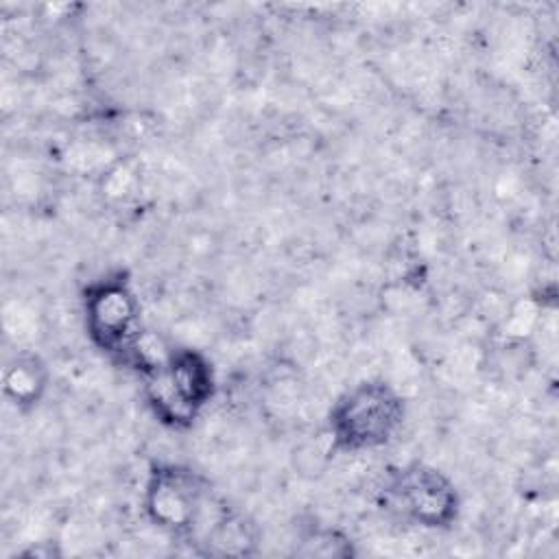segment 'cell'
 Returning a JSON list of instances; mask_svg holds the SVG:
<instances>
[{"mask_svg": "<svg viewBox=\"0 0 559 559\" xmlns=\"http://www.w3.org/2000/svg\"><path fill=\"white\" fill-rule=\"evenodd\" d=\"M83 325L96 349L124 365H151L142 345V306L127 273L92 280L81 295Z\"/></svg>", "mask_w": 559, "mask_h": 559, "instance_id": "6da1fadb", "label": "cell"}, {"mask_svg": "<svg viewBox=\"0 0 559 559\" xmlns=\"http://www.w3.org/2000/svg\"><path fill=\"white\" fill-rule=\"evenodd\" d=\"M402 395L382 380H365L332 404L328 432L334 452H365L386 445L404 421Z\"/></svg>", "mask_w": 559, "mask_h": 559, "instance_id": "7a4b0ae2", "label": "cell"}, {"mask_svg": "<svg viewBox=\"0 0 559 559\" xmlns=\"http://www.w3.org/2000/svg\"><path fill=\"white\" fill-rule=\"evenodd\" d=\"M146 400L155 417L168 426H188L214 397L212 362L197 349H170L144 369Z\"/></svg>", "mask_w": 559, "mask_h": 559, "instance_id": "3957f363", "label": "cell"}, {"mask_svg": "<svg viewBox=\"0 0 559 559\" xmlns=\"http://www.w3.org/2000/svg\"><path fill=\"white\" fill-rule=\"evenodd\" d=\"M380 500L389 513L421 528H448L461 509L454 480L426 463L395 467L382 485Z\"/></svg>", "mask_w": 559, "mask_h": 559, "instance_id": "277c9868", "label": "cell"}, {"mask_svg": "<svg viewBox=\"0 0 559 559\" xmlns=\"http://www.w3.org/2000/svg\"><path fill=\"white\" fill-rule=\"evenodd\" d=\"M142 502L148 520L159 531L186 537L201 526L210 489L205 478L192 467L157 463L146 476Z\"/></svg>", "mask_w": 559, "mask_h": 559, "instance_id": "5b68a950", "label": "cell"}, {"mask_svg": "<svg viewBox=\"0 0 559 559\" xmlns=\"http://www.w3.org/2000/svg\"><path fill=\"white\" fill-rule=\"evenodd\" d=\"M48 384V369L39 356L22 352L7 362L4 395L15 408L35 406Z\"/></svg>", "mask_w": 559, "mask_h": 559, "instance_id": "8992f818", "label": "cell"}, {"mask_svg": "<svg viewBox=\"0 0 559 559\" xmlns=\"http://www.w3.org/2000/svg\"><path fill=\"white\" fill-rule=\"evenodd\" d=\"M308 550H304L306 555H325V557H343L349 555V542L341 539L334 531H323V533H314L310 537Z\"/></svg>", "mask_w": 559, "mask_h": 559, "instance_id": "52a82bcc", "label": "cell"}]
</instances>
